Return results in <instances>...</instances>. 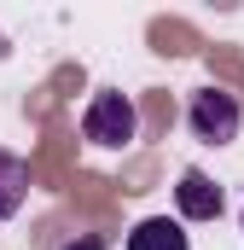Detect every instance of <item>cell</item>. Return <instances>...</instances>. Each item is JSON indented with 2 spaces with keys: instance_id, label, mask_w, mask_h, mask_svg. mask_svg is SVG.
<instances>
[{
  "instance_id": "cell-1",
  "label": "cell",
  "mask_w": 244,
  "mask_h": 250,
  "mask_svg": "<svg viewBox=\"0 0 244 250\" xmlns=\"http://www.w3.org/2000/svg\"><path fill=\"white\" fill-rule=\"evenodd\" d=\"M134 128H140V111H134V99L117 93V87L93 93L87 111H81V140H93V146H105V151H122V146L134 140Z\"/></svg>"
},
{
  "instance_id": "cell-2",
  "label": "cell",
  "mask_w": 244,
  "mask_h": 250,
  "mask_svg": "<svg viewBox=\"0 0 244 250\" xmlns=\"http://www.w3.org/2000/svg\"><path fill=\"white\" fill-rule=\"evenodd\" d=\"M186 123H192V134L198 140H209V146H227V140H239V99L227 93V87H198L192 93V105H186Z\"/></svg>"
},
{
  "instance_id": "cell-3",
  "label": "cell",
  "mask_w": 244,
  "mask_h": 250,
  "mask_svg": "<svg viewBox=\"0 0 244 250\" xmlns=\"http://www.w3.org/2000/svg\"><path fill=\"white\" fill-rule=\"evenodd\" d=\"M175 204H181L186 221H215V215H221V187H215L203 169H186L181 187H175Z\"/></svg>"
},
{
  "instance_id": "cell-4",
  "label": "cell",
  "mask_w": 244,
  "mask_h": 250,
  "mask_svg": "<svg viewBox=\"0 0 244 250\" xmlns=\"http://www.w3.org/2000/svg\"><path fill=\"white\" fill-rule=\"evenodd\" d=\"M128 250H192L181 221H169V215H145L134 233H128Z\"/></svg>"
},
{
  "instance_id": "cell-5",
  "label": "cell",
  "mask_w": 244,
  "mask_h": 250,
  "mask_svg": "<svg viewBox=\"0 0 244 250\" xmlns=\"http://www.w3.org/2000/svg\"><path fill=\"white\" fill-rule=\"evenodd\" d=\"M29 198V163L18 151H0V221L18 215V204Z\"/></svg>"
},
{
  "instance_id": "cell-6",
  "label": "cell",
  "mask_w": 244,
  "mask_h": 250,
  "mask_svg": "<svg viewBox=\"0 0 244 250\" xmlns=\"http://www.w3.org/2000/svg\"><path fill=\"white\" fill-rule=\"evenodd\" d=\"M64 250H105V245H99V239H70Z\"/></svg>"
},
{
  "instance_id": "cell-7",
  "label": "cell",
  "mask_w": 244,
  "mask_h": 250,
  "mask_svg": "<svg viewBox=\"0 0 244 250\" xmlns=\"http://www.w3.org/2000/svg\"><path fill=\"white\" fill-rule=\"evenodd\" d=\"M6 53H12V47H6V35H0V59H6Z\"/></svg>"
}]
</instances>
